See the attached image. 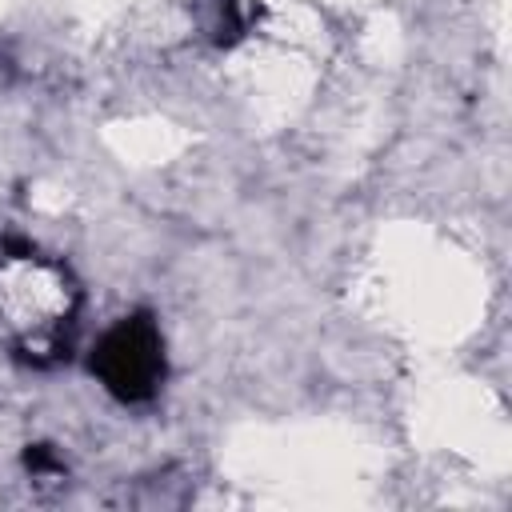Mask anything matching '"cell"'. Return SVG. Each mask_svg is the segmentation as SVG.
<instances>
[{
    "label": "cell",
    "mask_w": 512,
    "mask_h": 512,
    "mask_svg": "<svg viewBox=\"0 0 512 512\" xmlns=\"http://www.w3.org/2000/svg\"><path fill=\"white\" fill-rule=\"evenodd\" d=\"M100 364L108 376V388L124 392V396H140L152 388L156 372H160V344L156 332L144 324H120L104 348H100Z\"/></svg>",
    "instance_id": "cell-1"
}]
</instances>
